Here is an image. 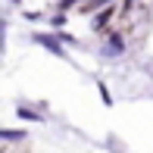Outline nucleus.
Masks as SVG:
<instances>
[{"label":"nucleus","mask_w":153,"mask_h":153,"mask_svg":"<svg viewBox=\"0 0 153 153\" xmlns=\"http://www.w3.org/2000/svg\"><path fill=\"white\" fill-rule=\"evenodd\" d=\"M103 53H122V41H119V34H113V41H106V47H103Z\"/></svg>","instance_id":"obj_5"},{"label":"nucleus","mask_w":153,"mask_h":153,"mask_svg":"<svg viewBox=\"0 0 153 153\" xmlns=\"http://www.w3.org/2000/svg\"><path fill=\"white\" fill-rule=\"evenodd\" d=\"M34 41H38L41 47H47V50H50V53H56V56H62V47H59L56 41L50 38V34H34Z\"/></svg>","instance_id":"obj_2"},{"label":"nucleus","mask_w":153,"mask_h":153,"mask_svg":"<svg viewBox=\"0 0 153 153\" xmlns=\"http://www.w3.org/2000/svg\"><path fill=\"white\" fill-rule=\"evenodd\" d=\"M3 31H6V25L0 22V53H3Z\"/></svg>","instance_id":"obj_7"},{"label":"nucleus","mask_w":153,"mask_h":153,"mask_svg":"<svg viewBox=\"0 0 153 153\" xmlns=\"http://www.w3.org/2000/svg\"><path fill=\"white\" fill-rule=\"evenodd\" d=\"M113 16H116V10H113V6H103V10H100V16H94V19H91V25L100 31V28H106V22H109Z\"/></svg>","instance_id":"obj_1"},{"label":"nucleus","mask_w":153,"mask_h":153,"mask_svg":"<svg viewBox=\"0 0 153 153\" xmlns=\"http://www.w3.org/2000/svg\"><path fill=\"white\" fill-rule=\"evenodd\" d=\"M25 131H10V128H0V141H10V144H19V141H25Z\"/></svg>","instance_id":"obj_3"},{"label":"nucleus","mask_w":153,"mask_h":153,"mask_svg":"<svg viewBox=\"0 0 153 153\" xmlns=\"http://www.w3.org/2000/svg\"><path fill=\"white\" fill-rule=\"evenodd\" d=\"M103 3H109V0H91V3H88L85 10H97V6H103Z\"/></svg>","instance_id":"obj_6"},{"label":"nucleus","mask_w":153,"mask_h":153,"mask_svg":"<svg viewBox=\"0 0 153 153\" xmlns=\"http://www.w3.org/2000/svg\"><path fill=\"white\" fill-rule=\"evenodd\" d=\"M19 119H31V122H41V119H44V116H41V113H34V109H28V106H22V103H19Z\"/></svg>","instance_id":"obj_4"}]
</instances>
